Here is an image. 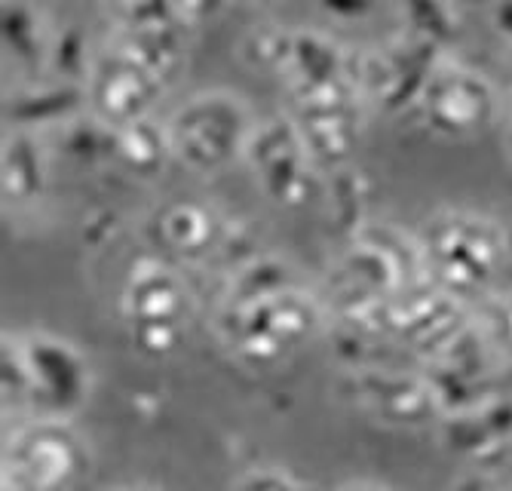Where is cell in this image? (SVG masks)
Here are the masks:
<instances>
[{
	"label": "cell",
	"mask_w": 512,
	"mask_h": 491,
	"mask_svg": "<svg viewBox=\"0 0 512 491\" xmlns=\"http://www.w3.org/2000/svg\"><path fill=\"white\" fill-rule=\"evenodd\" d=\"M421 252L424 271L439 283V289L470 292L494 277L506 252V237L482 215L448 209L424 225Z\"/></svg>",
	"instance_id": "1"
},
{
	"label": "cell",
	"mask_w": 512,
	"mask_h": 491,
	"mask_svg": "<svg viewBox=\"0 0 512 491\" xmlns=\"http://www.w3.org/2000/svg\"><path fill=\"white\" fill-rule=\"evenodd\" d=\"M172 157L191 172H221L246 157L255 120L249 105L234 93H200L169 117Z\"/></svg>",
	"instance_id": "2"
},
{
	"label": "cell",
	"mask_w": 512,
	"mask_h": 491,
	"mask_svg": "<svg viewBox=\"0 0 512 491\" xmlns=\"http://www.w3.org/2000/svg\"><path fill=\"white\" fill-rule=\"evenodd\" d=\"M414 111L439 139H473L497 117V89L482 71L470 65L442 62L430 74Z\"/></svg>",
	"instance_id": "3"
},
{
	"label": "cell",
	"mask_w": 512,
	"mask_h": 491,
	"mask_svg": "<svg viewBox=\"0 0 512 491\" xmlns=\"http://www.w3.org/2000/svg\"><path fill=\"white\" fill-rule=\"evenodd\" d=\"M230 344L246 356L270 360L279 350L301 344L319 320V310L310 295L286 286L255 298H237L227 310Z\"/></svg>",
	"instance_id": "4"
},
{
	"label": "cell",
	"mask_w": 512,
	"mask_h": 491,
	"mask_svg": "<svg viewBox=\"0 0 512 491\" xmlns=\"http://www.w3.org/2000/svg\"><path fill=\"white\" fill-rule=\"evenodd\" d=\"M83 93L92 117L108 129H120L151 117L154 105L166 93V83L138 59L108 43V50L92 59Z\"/></svg>",
	"instance_id": "5"
},
{
	"label": "cell",
	"mask_w": 512,
	"mask_h": 491,
	"mask_svg": "<svg viewBox=\"0 0 512 491\" xmlns=\"http://www.w3.org/2000/svg\"><path fill=\"white\" fill-rule=\"evenodd\" d=\"M246 160L255 169L261 188L283 206H301L319 191L316 160L310 157L301 129L292 117H273L258 123Z\"/></svg>",
	"instance_id": "6"
},
{
	"label": "cell",
	"mask_w": 512,
	"mask_h": 491,
	"mask_svg": "<svg viewBox=\"0 0 512 491\" xmlns=\"http://www.w3.org/2000/svg\"><path fill=\"white\" fill-rule=\"evenodd\" d=\"M123 307L138 344L145 350H169L188 314V289L166 264L142 261L129 277Z\"/></svg>",
	"instance_id": "7"
},
{
	"label": "cell",
	"mask_w": 512,
	"mask_h": 491,
	"mask_svg": "<svg viewBox=\"0 0 512 491\" xmlns=\"http://www.w3.org/2000/svg\"><path fill=\"white\" fill-rule=\"evenodd\" d=\"M80 464V452L71 436L56 427L25 430L10 452V467L22 491H53L71 479Z\"/></svg>",
	"instance_id": "8"
},
{
	"label": "cell",
	"mask_w": 512,
	"mask_h": 491,
	"mask_svg": "<svg viewBox=\"0 0 512 491\" xmlns=\"http://www.w3.org/2000/svg\"><path fill=\"white\" fill-rule=\"evenodd\" d=\"M50 182V154L37 132L10 129L0 148V188L10 206H28L43 197Z\"/></svg>",
	"instance_id": "9"
},
{
	"label": "cell",
	"mask_w": 512,
	"mask_h": 491,
	"mask_svg": "<svg viewBox=\"0 0 512 491\" xmlns=\"http://www.w3.org/2000/svg\"><path fill=\"white\" fill-rule=\"evenodd\" d=\"M111 160H117L129 175L151 182L157 178L172 157V142H169V126L157 123L154 117L135 120L129 126L114 129L111 139Z\"/></svg>",
	"instance_id": "10"
},
{
	"label": "cell",
	"mask_w": 512,
	"mask_h": 491,
	"mask_svg": "<svg viewBox=\"0 0 512 491\" xmlns=\"http://www.w3.org/2000/svg\"><path fill=\"white\" fill-rule=\"evenodd\" d=\"M4 53L22 68H46L53 50V28L34 0H4Z\"/></svg>",
	"instance_id": "11"
},
{
	"label": "cell",
	"mask_w": 512,
	"mask_h": 491,
	"mask_svg": "<svg viewBox=\"0 0 512 491\" xmlns=\"http://www.w3.org/2000/svg\"><path fill=\"white\" fill-rule=\"evenodd\" d=\"M160 231H163L166 246H172L178 255H188V258L206 255L218 243V234H221L215 215L197 203L169 206L160 218Z\"/></svg>",
	"instance_id": "12"
},
{
	"label": "cell",
	"mask_w": 512,
	"mask_h": 491,
	"mask_svg": "<svg viewBox=\"0 0 512 491\" xmlns=\"http://www.w3.org/2000/svg\"><path fill=\"white\" fill-rule=\"evenodd\" d=\"M92 59L96 56H89V47H86L80 28H65V31H56V37H53V50H50L46 68L56 74L59 83L83 86L89 77Z\"/></svg>",
	"instance_id": "13"
},
{
	"label": "cell",
	"mask_w": 512,
	"mask_h": 491,
	"mask_svg": "<svg viewBox=\"0 0 512 491\" xmlns=\"http://www.w3.org/2000/svg\"><path fill=\"white\" fill-rule=\"evenodd\" d=\"M402 16L405 31L421 34L439 47H445V40L457 31L451 0H402Z\"/></svg>",
	"instance_id": "14"
},
{
	"label": "cell",
	"mask_w": 512,
	"mask_h": 491,
	"mask_svg": "<svg viewBox=\"0 0 512 491\" xmlns=\"http://www.w3.org/2000/svg\"><path fill=\"white\" fill-rule=\"evenodd\" d=\"M485 338L506 356H512V292L494 295L482 310Z\"/></svg>",
	"instance_id": "15"
},
{
	"label": "cell",
	"mask_w": 512,
	"mask_h": 491,
	"mask_svg": "<svg viewBox=\"0 0 512 491\" xmlns=\"http://www.w3.org/2000/svg\"><path fill=\"white\" fill-rule=\"evenodd\" d=\"M230 491H298V485L279 470H252L230 485Z\"/></svg>",
	"instance_id": "16"
},
{
	"label": "cell",
	"mask_w": 512,
	"mask_h": 491,
	"mask_svg": "<svg viewBox=\"0 0 512 491\" xmlns=\"http://www.w3.org/2000/svg\"><path fill=\"white\" fill-rule=\"evenodd\" d=\"M227 4H230V0H175L181 19L188 25H200V22H209V19L221 16L227 10Z\"/></svg>",
	"instance_id": "17"
},
{
	"label": "cell",
	"mask_w": 512,
	"mask_h": 491,
	"mask_svg": "<svg viewBox=\"0 0 512 491\" xmlns=\"http://www.w3.org/2000/svg\"><path fill=\"white\" fill-rule=\"evenodd\" d=\"M371 4L375 0H322V10L341 19H362L371 13Z\"/></svg>",
	"instance_id": "18"
},
{
	"label": "cell",
	"mask_w": 512,
	"mask_h": 491,
	"mask_svg": "<svg viewBox=\"0 0 512 491\" xmlns=\"http://www.w3.org/2000/svg\"><path fill=\"white\" fill-rule=\"evenodd\" d=\"M494 28L500 31V37H506L512 43V0H503L494 10Z\"/></svg>",
	"instance_id": "19"
},
{
	"label": "cell",
	"mask_w": 512,
	"mask_h": 491,
	"mask_svg": "<svg viewBox=\"0 0 512 491\" xmlns=\"http://www.w3.org/2000/svg\"><path fill=\"white\" fill-rule=\"evenodd\" d=\"M454 491H497L488 479H482V476H467V479H460L457 482V488Z\"/></svg>",
	"instance_id": "20"
},
{
	"label": "cell",
	"mask_w": 512,
	"mask_h": 491,
	"mask_svg": "<svg viewBox=\"0 0 512 491\" xmlns=\"http://www.w3.org/2000/svg\"><path fill=\"white\" fill-rule=\"evenodd\" d=\"M341 491H387V488H378V485H368V482H353Z\"/></svg>",
	"instance_id": "21"
},
{
	"label": "cell",
	"mask_w": 512,
	"mask_h": 491,
	"mask_svg": "<svg viewBox=\"0 0 512 491\" xmlns=\"http://www.w3.org/2000/svg\"><path fill=\"white\" fill-rule=\"evenodd\" d=\"M506 151H509V157H512V123H509V129H506Z\"/></svg>",
	"instance_id": "22"
},
{
	"label": "cell",
	"mask_w": 512,
	"mask_h": 491,
	"mask_svg": "<svg viewBox=\"0 0 512 491\" xmlns=\"http://www.w3.org/2000/svg\"><path fill=\"white\" fill-rule=\"evenodd\" d=\"M129 491H154V488H145V485H138V488H129Z\"/></svg>",
	"instance_id": "23"
},
{
	"label": "cell",
	"mask_w": 512,
	"mask_h": 491,
	"mask_svg": "<svg viewBox=\"0 0 512 491\" xmlns=\"http://www.w3.org/2000/svg\"><path fill=\"white\" fill-rule=\"evenodd\" d=\"M252 4H273V0H252Z\"/></svg>",
	"instance_id": "24"
}]
</instances>
